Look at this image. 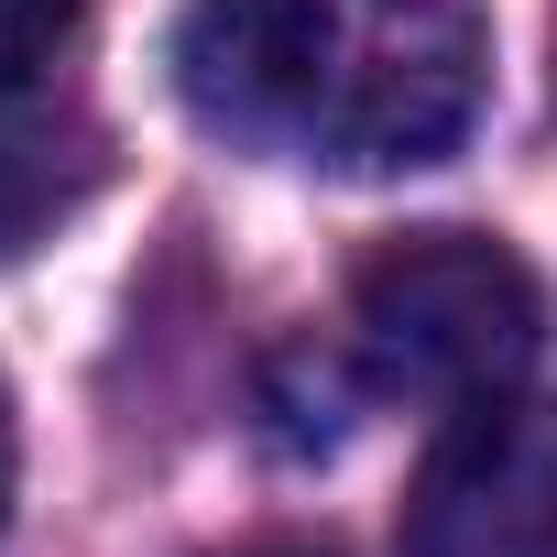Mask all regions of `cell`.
<instances>
[{
	"label": "cell",
	"instance_id": "ba28073f",
	"mask_svg": "<svg viewBox=\"0 0 557 557\" xmlns=\"http://www.w3.org/2000/svg\"><path fill=\"white\" fill-rule=\"evenodd\" d=\"M251 557H329V546H251Z\"/></svg>",
	"mask_w": 557,
	"mask_h": 557
},
{
	"label": "cell",
	"instance_id": "8992f818",
	"mask_svg": "<svg viewBox=\"0 0 557 557\" xmlns=\"http://www.w3.org/2000/svg\"><path fill=\"white\" fill-rule=\"evenodd\" d=\"M88 23V0H0V99H23Z\"/></svg>",
	"mask_w": 557,
	"mask_h": 557
},
{
	"label": "cell",
	"instance_id": "5b68a950",
	"mask_svg": "<svg viewBox=\"0 0 557 557\" xmlns=\"http://www.w3.org/2000/svg\"><path fill=\"white\" fill-rule=\"evenodd\" d=\"M99 186H110V132L88 110H23V121H0V262L45 251Z\"/></svg>",
	"mask_w": 557,
	"mask_h": 557
},
{
	"label": "cell",
	"instance_id": "6da1fadb",
	"mask_svg": "<svg viewBox=\"0 0 557 557\" xmlns=\"http://www.w3.org/2000/svg\"><path fill=\"white\" fill-rule=\"evenodd\" d=\"M350 329L383 394H492L546 350V285L492 230H405L361 262Z\"/></svg>",
	"mask_w": 557,
	"mask_h": 557
},
{
	"label": "cell",
	"instance_id": "52a82bcc",
	"mask_svg": "<svg viewBox=\"0 0 557 557\" xmlns=\"http://www.w3.org/2000/svg\"><path fill=\"white\" fill-rule=\"evenodd\" d=\"M12 470H23V426H12V383H0V524H12Z\"/></svg>",
	"mask_w": 557,
	"mask_h": 557
},
{
	"label": "cell",
	"instance_id": "7a4b0ae2",
	"mask_svg": "<svg viewBox=\"0 0 557 557\" xmlns=\"http://www.w3.org/2000/svg\"><path fill=\"white\" fill-rule=\"evenodd\" d=\"M481 66H492V34L470 0H350L339 88L318 121L329 164H350V175L437 164L481 110Z\"/></svg>",
	"mask_w": 557,
	"mask_h": 557
},
{
	"label": "cell",
	"instance_id": "3957f363",
	"mask_svg": "<svg viewBox=\"0 0 557 557\" xmlns=\"http://www.w3.org/2000/svg\"><path fill=\"white\" fill-rule=\"evenodd\" d=\"M339 45H350V0H186L164 66L197 132L273 153V143H318Z\"/></svg>",
	"mask_w": 557,
	"mask_h": 557
},
{
	"label": "cell",
	"instance_id": "277c9868",
	"mask_svg": "<svg viewBox=\"0 0 557 557\" xmlns=\"http://www.w3.org/2000/svg\"><path fill=\"white\" fill-rule=\"evenodd\" d=\"M405 557H557V405L459 394L405 481Z\"/></svg>",
	"mask_w": 557,
	"mask_h": 557
}]
</instances>
